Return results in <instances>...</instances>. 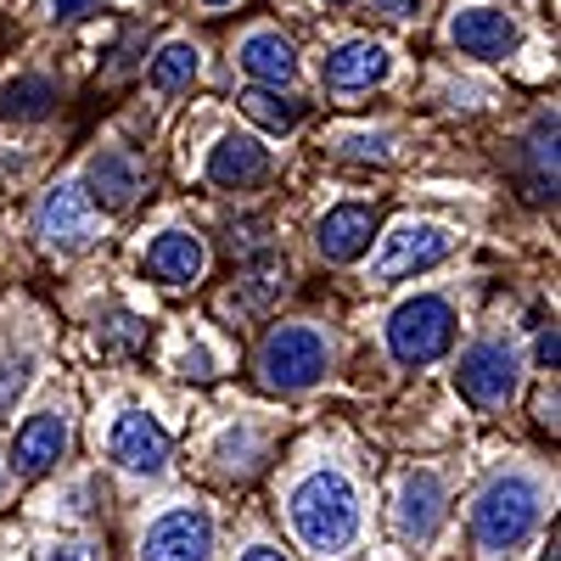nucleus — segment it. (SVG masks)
Instances as JSON below:
<instances>
[{"mask_svg":"<svg viewBox=\"0 0 561 561\" xmlns=\"http://www.w3.org/2000/svg\"><path fill=\"white\" fill-rule=\"evenodd\" d=\"M203 7H237V0H203Z\"/></svg>","mask_w":561,"mask_h":561,"instance_id":"nucleus-31","label":"nucleus"},{"mask_svg":"<svg viewBox=\"0 0 561 561\" xmlns=\"http://www.w3.org/2000/svg\"><path fill=\"white\" fill-rule=\"evenodd\" d=\"M203 264H208V253H203V242L192 237V230H163V237L147 248V270H152L158 280H174V287L197 280Z\"/></svg>","mask_w":561,"mask_h":561,"instance_id":"nucleus-18","label":"nucleus"},{"mask_svg":"<svg viewBox=\"0 0 561 561\" xmlns=\"http://www.w3.org/2000/svg\"><path fill=\"white\" fill-rule=\"evenodd\" d=\"M51 12H57V23H73L84 12H96V0H51Z\"/></svg>","mask_w":561,"mask_h":561,"instance_id":"nucleus-26","label":"nucleus"},{"mask_svg":"<svg viewBox=\"0 0 561 561\" xmlns=\"http://www.w3.org/2000/svg\"><path fill=\"white\" fill-rule=\"evenodd\" d=\"M528 158H534V174H528V197L534 203H556V113H545L528 135Z\"/></svg>","mask_w":561,"mask_h":561,"instance_id":"nucleus-22","label":"nucleus"},{"mask_svg":"<svg viewBox=\"0 0 561 561\" xmlns=\"http://www.w3.org/2000/svg\"><path fill=\"white\" fill-rule=\"evenodd\" d=\"M325 359H332V348H325V337L314 325H280V332H270V343L259 354V377L275 393H304L325 377Z\"/></svg>","mask_w":561,"mask_h":561,"instance_id":"nucleus-4","label":"nucleus"},{"mask_svg":"<svg viewBox=\"0 0 561 561\" xmlns=\"http://www.w3.org/2000/svg\"><path fill=\"white\" fill-rule=\"evenodd\" d=\"M388 68H393L388 45H377V39H348V45H337V51L325 57L320 73H325V84H332V90H365V84H382Z\"/></svg>","mask_w":561,"mask_h":561,"instance_id":"nucleus-15","label":"nucleus"},{"mask_svg":"<svg viewBox=\"0 0 561 561\" xmlns=\"http://www.w3.org/2000/svg\"><path fill=\"white\" fill-rule=\"evenodd\" d=\"M242 561H287V556L270 550V545H253V550H242Z\"/></svg>","mask_w":561,"mask_h":561,"instance_id":"nucleus-30","label":"nucleus"},{"mask_svg":"<svg viewBox=\"0 0 561 561\" xmlns=\"http://www.w3.org/2000/svg\"><path fill=\"white\" fill-rule=\"evenodd\" d=\"M449 253H455V230L449 225L404 219V225H393L382 237V253H377V264H370V275L377 280H404V275H421V270L444 264Z\"/></svg>","mask_w":561,"mask_h":561,"instance_id":"nucleus-5","label":"nucleus"},{"mask_svg":"<svg viewBox=\"0 0 561 561\" xmlns=\"http://www.w3.org/2000/svg\"><path fill=\"white\" fill-rule=\"evenodd\" d=\"M84 197L96 203L102 214H124L140 197V169L129 152H96L84 169Z\"/></svg>","mask_w":561,"mask_h":561,"instance_id":"nucleus-12","label":"nucleus"},{"mask_svg":"<svg viewBox=\"0 0 561 561\" xmlns=\"http://www.w3.org/2000/svg\"><path fill=\"white\" fill-rule=\"evenodd\" d=\"M270 174V152L253 135H219V147L208 152V180L225 185V192H248Z\"/></svg>","mask_w":561,"mask_h":561,"instance_id":"nucleus-13","label":"nucleus"},{"mask_svg":"<svg viewBox=\"0 0 561 561\" xmlns=\"http://www.w3.org/2000/svg\"><path fill=\"white\" fill-rule=\"evenodd\" d=\"M444 523V483L438 472H410L404 489H399V534L415 539V545H427Z\"/></svg>","mask_w":561,"mask_h":561,"instance_id":"nucleus-16","label":"nucleus"},{"mask_svg":"<svg viewBox=\"0 0 561 561\" xmlns=\"http://www.w3.org/2000/svg\"><path fill=\"white\" fill-rule=\"evenodd\" d=\"M197 68H203L197 45H192V39H169L163 51L152 57V90H163V96H174V90H192Z\"/></svg>","mask_w":561,"mask_h":561,"instance_id":"nucleus-21","label":"nucleus"},{"mask_svg":"<svg viewBox=\"0 0 561 561\" xmlns=\"http://www.w3.org/2000/svg\"><path fill=\"white\" fill-rule=\"evenodd\" d=\"M57 113V84L39 79V73H23V79H7L0 84V118L12 124H39Z\"/></svg>","mask_w":561,"mask_h":561,"instance_id":"nucleus-19","label":"nucleus"},{"mask_svg":"<svg viewBox=\"0 0 561 561\" xmlns=\"http://www.w3.org/2000/svg\"><path fill=\"white\" fill-rule=\"evenodd\" d=\"M449 343H455V309H449V298L415 293L388 320V348H393L399 365H433L438 354H449Z\"/></svg>","mask_w":561,"mask_h":561,"instance_id":"nucleus-3","label":"nucleus"},{"mask_svg":"<svg viewBox=\"0 0 561 561\" xmlns=\"http://www.w3.org/2000/svg\"><path fill=\"white\" fill-rule=\"evenodd\" d=\"M45 561H102V550H96V545H84V539H73V545H57Z\"/></svg>","mask_w":561,"mask_h":561,"instance_id":"nucleus-24","label":"nucleus"},{"mask_svg":"<svg viewBox=\"0 0 561 561\" xmlns=\"http://www.w3.org/2000/svg\"><path fill=\"white\" fill-rule=\"evenodd\" d=\"M237 287H242L248 309H270V304H280V293H287V264H280V253L259 248V253L242 264Z\"/></svg>","mask_w":561,"mask_h":561,"instance_id":"nucleus-20","label":"nucleus"},{"mask_svg":"<svg viewBox=\"0 0 561 561\" xmlns=\"http://www.w3.org/2000/svg\"><path fill=\"white\" fill-rule=\"evenodd\" d=\"M185 370H192V377H214V359H208V348H192V354H185Z\"/></svg>","mask_w":561,"mask_h":561,"instance_id":"nucleus-28","label":"nucleus"},{"mask_svg":"<svg viewBox=\"0 0 561 561\" xmlns=\"http://www.w3.org/2000/svg\"><path fill=\"white\" fill-rule=\"evenodd\" d=\"M214 556V517L203 505H174L147 528L140 561H208Z\"/></svg>","mask_w":561,"mask_h":561,"instance_id":"nucleus-6","label":"nucleus"},{"mask_svg":"<svg viewBox=\"0 0 561 561\" xmlns=\"http://www.w3.org/2000/svg\"><path fill=\"white\" fill-rule=\"evenodd\" d=\"M332 7H354V0H332Z\"/></svg>","mask_w":561,"mask_h":561,"instance_id":"nucleus-32","label":"nucleus"},{"mask_svg":"<svg viewBox=\"0 0 561 561\" xmlns=\"http://www.w3.org/2000/svg\"><path fill=\"white\" fill-rule=\"evenodd\" d=\"M107 455L124 466V472H140V478H158L169 466V433L147 410H118L113 427H107Z\"/></svg>","mask_w":561,"mask_h":561,"instance_id":"nucleus-9","label":"nucleus"},{"mask_svg":"<svg viewBox=\"0 0 561 561\" xmlns=\"http://www.w3.org/2000/svg\"><path fill=\"white\" fill-rule=\"evenodd\" d=\"M449 39L460 45L466 57H505L511 45H517V23H511L500 7H460L449 18Z\"/></svg>","mask_w":561,"mask_h":561,"instance_id":"nucleus-11","label":"nucleus"},{"mask_svg":"<svg viewBox=\"0 0 561 561\" xmlns=\"http://www.w3.org/2000/svg\"><path fill=\"white\" fill-rule=\"evenodd\" d=\"M343 147L348 152H370V158H388V135H370V140L365 135H343Z\"/></svg>","mask_w":561,"mask_h":561,"instance_id":"nucleus-25","label":"nucleus"},{"mask_svg":"<svg viewBox=\"0 0 561 561\" xmlns=\"http://www.w3.org/2000/svg\"><path fill=\"white\" fill-rule=\"evenodd\" d=\"M34 230L45 237V248L84 253L90 242H96V203L84 197V185H57V192H45V203L34 214Z\"/></svg>","mask_w":561,"mask_h":561,"instance_id":"nucleus-8","label":"nucleus"},{"mask_svg":"<svg viewBox=\"0 0 561 561\" xmlns=\"http://www.w3.org/2000/svg\"><path fill=\"white\" fill-rule=\"evenodd\" d=\"M370 237H377V214H370V208H359V203H343V208H332V214L320 219V230H314L320 253L332 259V264H354V259L370 248Z\"/></svg>","mask_w":561,"mask_h":561,"instance_id":"nucleus-14","label":"nucleus"},{"mask_svg":"<svg viewBox=\"0 0 561 561\" xmlns=\"http://www.w3.org/2000/svg\"><path fill=\"white\" fill-rule=\"evenodd\" d=\"M556 348H561V343H556V325H550V332H539V343H534V359H539L545 370H556Z\"/></svg>","mask_w":561,"mask_h":561,"instance_id":"nucleus-27","label":"nucleus"},{"mask_svg":"<svg viewBox=\"0 0 561 561\" xmlns=\"http://www.w3.org/2000/svg\"><path fill=\"white\" fill-rule=\"evenodd\" d=\"M370 7H377L382 18H410V12H415V0H370Z\"/></svg>","mask_w":561,"mask_h":561,"instance_id":"nucleus-29","label":"nucleus"},{"mask_svg":"<svg viewBox=\"0 0 561 561\" xmlns=\"http://www.w3.org/2000/svg\"><path fill=\"white\" fill-rule=\"evenodd\" d=\"M539 517H545L539 483L523 478V472H505V478H494V483L478 494V505H472V539H478L483 556H511V550H517V545L539 528Z\"/></svg>","mask_w":561,"mask_h":561,"instance_id":"nucleus-2","label":"nucleus"},{"mask_svg":"<svg viewBox=\"0 0 561 561\" xmlns=\"http://www.w3.org/2000/svg\"><path fill=\"white\" fill-rule=\"evenodd\" d=\"M287 517H293V534L314 550V556H343L354 539H359V494L343 472H309L293 500H287Z\"/></svg>","mask_w":561,"mask_h":561,"instance_id":"nucleus-1","label":"nucleus"},{"mask_svg":"<svg viewBox=\"0 0 561 561\" xmlns=\"http://www.w3.org/2000/svg\"><path fill=\"white\" fill-rule=\"evenodd\" d=\"M517 377H523L517 354H511L505 343H472L455 365V388L483 410H500L511 393H517Z\"/></svg>","mask_w":561,"mask_h":561,"instance_id":"nucleus-7","label":"nucleus"},{"mask_svg":"<svg viewBox=\"0 0 561 561\" xmlns=\"http://www.w3.org/2000/svg\"><path fill=\"white\" fill-rule=\"evenodd\" d=\"M62 449H68V415L39 410V415L23 421L18 438H12V466L23 478H39V472H51V466L62 460Z\"/></svg>","mask_w":561,"mask_h":561,"instance_id":"nucleus-10","label":"nucleus"},{"mask_svg":"<svg viewBox=\"0 0 561 561\" xmlns=\"http://www.w3.org/2000/svg\"><path fill=\"white\" fill-rule=\"evenodd\" d=\"M237 62L259 79V84H293L298 79V51H293V45L287 39H280L275 28H259V34H248L242 39V51H237Z\"/></svg>","mask_w":561,"mask_h":561,"instance_id":"nucleus-17","label":"nucleus"},{"mask_svg":"<svg viewBox=\"0 0 561 561\" xmlns=\"http://www.w3.org/2000/svg\"><path fill=\"white\" fill-rule=\"evenodd\" d=\"M242 113L253 118V124H264V129H275V135H287L298 118H304V107L298 102H287L280 90H264V84H253V90H242Z\"/></svg>","mask_w":561,"mask_h":561,"instance_id":"nucleus-23","label":"nucleus"}]
</instances>
